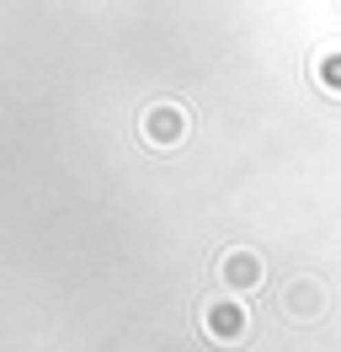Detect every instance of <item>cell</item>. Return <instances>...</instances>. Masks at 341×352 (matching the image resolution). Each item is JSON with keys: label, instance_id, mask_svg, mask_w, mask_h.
Returning <instances> with one entry per match:
<instances>
[{"label": "cell", "instance_id": "1", "mask_svg": "<svg viewBox=\"0 0 341 352\" xmlns=\"http://www.w3.org/2000/svg\"><path fill=\"white\" fill-rule=\"evenodd\" d=\"M144 129H149V139H155V144H166V139H176V133H182V118H176V112H149L144 118Z\"/></svg>", "mask_w": 341, "mask_h": 352}, {"label": "cell", "instance_id": "2", "mask_svg": "<svg viewBox=\"0 0 341 352\" xmlns=\"http://www.w3.org/2000/svg\"><path fill=\"white\" fill-rule=\"evenodd\" d=\"M208 331H219V336H234V331H240V315H230V309H208Z\"/></svg>", "mask_w": 341, "mask_h": 352}]
</instances>
